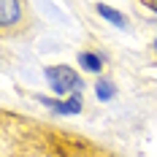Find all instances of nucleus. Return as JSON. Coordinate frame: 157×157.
Returning a JSON list of instances; mask_svg holds the SVG:
<instances>
[{"mask_svg":"<svg viewBox=\"0 0 157 157\" xmlns=\"http://www.w3.org/2000/svg\"><path fill=\"white\" fill-rule=\"evenodd\" d=\"M44 76H46L49 87H52V92L54 95H78V90H81V78H78V73L73 71V68H68V65H52V68H46L44 71Z\"/></svg>","mask_w":157,"mask_h":157,"instance_id":"nucleus-1","label":"nucleus"},{"mask_svg":"<svg viewBox=\"0 0 157 157\" xmlns=\"http://www.w3.org/2000/svg\"><path fill=\"white\" fill-rule=\"evenodd\" d=\"M41 103L49 106L54 114H65V117H73V114H81V98L73 95L68 100H52V98H41Z\"/></svg>","mask_w":157,"mask_h":157,"instance_id":"nucleus-2","label":"nucleus"},{"mask_svg":"<svg viewBox=\"0 0 157 157\" xmlns=\"http://www.w3.org/2000/svg\"><path fill=\"white\" fill-rule=\"evenodd\" d=\"M22 16V6L14 0H0V25L3 27H11L16 19Z\"/></svg>","mask_w":157,"mask_h":157,"instance_id":"nucleus-3","label":"nucleus"},{"mask_svg":"<svg viewBox=\"0 0 157 157\" xmlns=\"http://www.w3.org/2000/svg\"><path fill=\"white\" fill-rule=\"evenodd\" d=\"M98 14L103 16L109 25H114V27H119V30H125L127 27V22H125V16L119 14L117 8H111V6H106V3H98Z\"/></svg>","mask_w":157,"mask_h":157,"instance_id":"nucleus-4","label":"nucleus"},{"mask_svg":"<svg viewBox=\"0 0 157 157\" xmlns=\"http://www.w3.org/2000/svg\"><path fill=\"white\" fill-rule=\"evenodd\" d=\"M78 65H81L87 73H100V71H103V60H100V54H95V52H81V54H78Z\"/></svg>","mask_w":157,"mask_h":157,"instance_id":"nucleus-5","label":"nucleus"},{"mask_svg":"<svg viewBox=\"0 0 157 157\" xmlns=\"http://www.w3.org/2000/svg\"><path fill=\"white\" fill-rule=\"evenodd\" d=\"M114 84H111L109 78H100V81H95V98L98 100H111L114 98Z\"/></svg>","mask_w":157,"mask_h":157,"instance_id":"nucleus-6","label":"nucleus"},{"mask_svg":"<svg viewBox=\"0 0 157 157\" xmlns=\"http://www.w3.org/2000/svg\"><path fill=\"white\" fill-rule=\"evenodd\" d=\"M144 6H146L149 11H157V3H144Z\"/></svg>","mask_w":157,"mask_h":157,"instance_id":"nucleus-7","label":"nucleus"},{"mask_svg":"<svg viewBox=\"0 0 157 157\" xmlns=\"http://www.w3.org/2000/svg\"><path fill=\"white\" fill-rule=\"evenodd\" d=\"M152 49H155V52H157V38H155V44H152Z\"/></svg>","mask_w":157,"mask_h":157,"instance_id":"nucleus-8","label":"nucleus"}]
</instances>
